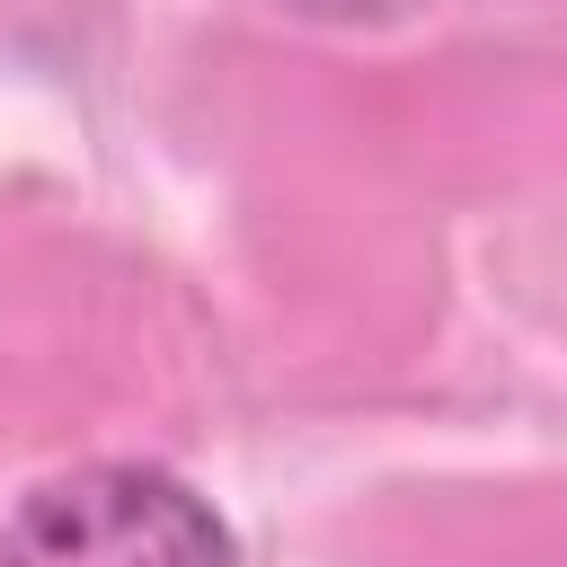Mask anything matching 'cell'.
<instances>
[{
	"instance_id": "obj_1",
	"label": "cell",
	"mask_w": 567,
	"mask_h": 567,
	"mask_svg": "<svg viewBox=\"0 0 567 567\" xmlns=\"http://www.w3.org/2000/svg\"><path fill=\"white\" fill-rule=\"evenodd\" d=\"M0 567H239V532L177 470L89 461L0 514Z\"/></svg>"
}]
</instances>
